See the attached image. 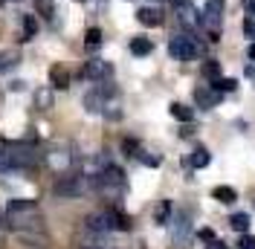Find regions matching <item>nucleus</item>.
<instances>
[{
  "label": "nucleus",
  "mask_w": 255,
  "mask_h": 249,
  "mask_svg": "<svg viewBox=\"0 0 255 249\" xmlns=\"http://www.w3.org/2000/svg\"><path fill=\"white\" fill-rule=\"evenodd\" d=\"M6 215L12 218L15 226H26V229H41V215H38V203L35 200H12Z\"/></svg>",
  "instance_id": "obj_1"
},
{
  "label": "nucleus",
  "mask_w": 255,
  "mask_h": 249,
  "mask_svg": "<svg viewBox=\"0 0 255 249\" xmlns=\"http://www.w3.org/2000/svg\"><path fill=\"white\" fill-rule=\"evenodd\" d=\"M87 188H93V180H84V177H61V180L52 186V194L70 200V197H81Z\"/></svg>",
  "instance_id": "obj_2"
},
{
  "label": "nucleus",
  "mask_w": 255,
  "mask_h": 249,
  "mask_svg": "<svg viewBox=\"0 0 255 249\" xmlns=\"http://www.w3.org/2000/svg\"><path fill=\"white\" fill-rule=\"evenodd\" d=\"M168 52H171V58H177V61H194L200 55V47L194 44L191 35H177V38L168 41Z\"/></svg>",
  "instance_id": "obj_3"
},
{
  "label": "nucleus",
  "mask_w": 255,
  "mask_h": 249,
  "mask_svg": "<svg viewBox=\"0 0 255 249\" xmlns=\"http://www.w3.org/2000/svg\"><path fill=\"white\" fill-rule=\"evenodd\" d=\"M223 0H209L206 9H203V15H200V23L206 26L209 32H218L221 29V20H223Z\"/></svg>",
  "instance_id": "obj_4"
},
{
  "label": "nucleus",
  "mask_w": 255,
  "mask_h": 249,
  "mask_svg": "<svg viewBox=\"0 0 255 249\" xmlns=\"http://www.w3.org/2000/svg\"><path fill=\"white\" fill-rule=\"evenodd\" d=\"M84 76L90 78V81H108L113 76V64L105 61V58H90V61L84 64Z\"/></svg>",
  "instance_id": "obj_5"
},
{
  "label": "nucleus",
  "mask_w": 255,
  "mask_h": 249,
  "mask_svg": "<svg viewBox=\"0 0 255 249\" xmlns=\"http://www.w3.org/2000/svg\"><path fill=\"white\" fill-rule=\"evenodd\" d=\"M194 102H197V108H203V110L218 108L221 105V90H215L212 84L209 87H197L194 90Z\"/></svg>",
  "instance_id": "obj_6"
},
{
  "label": "nucleus",
  "mask_w": 255,
  "mask_h": 249,
  "mask_svg": "<svg viewBox=\"0 0 255 249\" xmlns=\"http://www.w3.org/2000/svg\"><path fill=\"white\" fill-rule=\"evenodd\" d=\"M84 226H87V232L93 235H105L111 232V215L108 212H93V215H87V220H84Z\"/></svg>",
  "instance_id": "obj_7"
},
{
  "label": "nucleus",
  "mask_w": 255,
  "mask_h": 249,
  "mask_svg": "<svg viewBox=\"0 0 255 249\" xmlns=\"http://www.w3.org/2000/svg\"><path fill=\"white\" fill-rule=\"evenodd\" d=\"M171 226H174V244L177 247H186V244H189V215L180 212Z\"/></svg>",
  "instance_id": "obj_8"
},
{
  "label": "nucleus",
  "mask_w": 255,
  "mask_h": 249,
  "mask_svg": "<svg viewBox=\"0 0 255 249\" xmlns=\"http://www.w3.org/2000/svg\"><path fill=\"white\" fill-rule=\"evenodd\" d=\"M49 84H52L55 90H64V87H70V73L64 70L61 64H52V67H49Z\"/></svg>",
  "instance_id": "obj_9"
},
{
  "label": "nucleus",
  "mask_w": 255,
  "mask_h": 249,
  "mask_svg": "<svg viewBox=\"0 0 255 249\" xmlns=\"http://www.w3.org/2000/svg\"><path fill=\"white\" fill-rule=\"evenodd\" d=\"M105 99L108 96H102L99 90H90V93L84 96V110L87 113H105Z\"/></svg>",
  "instance_id": "obj_10"
},
{
  "label": "nucleus",
  "mask_w": 255,
  "mask_h": 249,
  "mask_svg": "<svg viewBox=\"0 0 255 249\" xmlns=\"http://www.w3.org/2000/svg\"><path fill=\"white\" fill-rule=\"evenodd\" d=\"M136 20H139L142 26H159V23H162V12H159V9H151V6H145V9L136 12Z\"/></svg>",
  "instance_id": "obj_11"
},
{
  "label": "nucleus",
  "mask_w": 255,
  "mask_h": 249,
  "mask_svg": "<svg viewBox=\"0 0 255 249\" xmlns=\"http://www.w3.org/2000/svg\"><path fill=\"white\" fill-rule=\"evenodd\" d=\"M209 162H212V154H209L206 148H194L191 156L186 159V165H191V168H206Z\"/></svg>",
  "instance_id": "obj_12"
},
{
  "label": "nucleus",
  "mask_w": 255,
  "mask_h": 249,
  "mask_svg": "<svg viewBox=\"0 0 255 249\" xmlns=\"http://www.w3.org/2000/svg\"><path fill=\"white\" fill-rule=\"evenodd\" d=\"M108 215H111L113 229H119V232H128V229H130V218H128L122 209H108Z\"/></svg>",
  "instance_id": "obj_13"
},
{
  "label": "nucleus",
  "mask_w": 255,
  "mask_h": 249,
  "mask_svg": "<svg viewBox=\"0 0 255 249\" xmlns=\"http://www.w3.org/2000/svg\"><path fill=\"white\" fill-rule=\"evenodd\" d=\"M212 197H215L218 203H226V206H229V203L238 200V191H235L232 186H218V188H212Z\"/></svg>",
  "instance_id": "obj_14"
},
{
  "label": "nucleus",
  "mask_w": 255,
  "mask_h": 249,
  "mask_svg": "<svg viewBox=\"0 0 255 249\" xmlns=\"http://www.w3.org/2000/svg\"><path fill=\"white\" fill-rule=\"evenodd\" d=\"M177 17H180V23H183V26H189V29L200 26V17H197V12H194L191 6H183V9H177Z\"/></svg>",
  "instance_id": "obj_15"
},
{
  "label": "nucleus",
  "mask_w": 255,
  "mask_h": 249,
  "mask_svg": "<svg viewBox=\"0 0 255 249\" xmlns=\"http://www.w3.org/2000/svg\"><path fill=\"white\" fill-rule=\"evenodd\" d=\"M168 220H171V200H159V206L154 209V223L165 226Z\"/></svg>",
  "instance_id": "obj_16"
},
{
  "label": "nucleus",
  "mask_w": 255,
  "mask_h": 249,
  "mask_svg": "<svg viewBox=\"0 0 255 249\" xmlns=\"http://www.w3.org/2000/svg\"><path fill=\"white\" fill-rule=\"evenodd\" d=\"M151 49H154V44H151V41H148V38H142V35H139V38H133V41H130V52H133V55H148V52H151Z\"/></svg>",
  "instance_id": "obj_17"
},
{
  "label": "nucleus",
  "mask_w": 255,
  "mask_h": 249,
  "mask_svg": "<svg viewBox=\"0 0 255 249\" xmlns=\"http://www.w3.org/2000/svg\"><path fill=\"white\" fill-rule=\"evenodd\" d=\"M20 23H23V38H20V41L35 38V32H38V20H35V15H23L20 17Z\"/></svg>",
  "instance_id": "obj_18"
},
{
  "label": "nucleus",
  "mask_w": 255,
  "mask_h": 249,
  "mask_svg": "<svg viewBox=\"0 0 255 249\" xmlns=\"http://www.w3.org/2000/svg\"><path fill=\"white\" fill-rule=\"evenodd\" d=\"M84 47H87V49H99V47H102V29L90 26L87 35H84Z\"/></svg>",
  "instance_id": "obj_19"
},
{
  "label": "nucleus",
  "mask_w": 255,
  "mask_h": 249,
  "mask_svg": "<svg viewBox=\"0 0 255 249\" xmlns=\"http://www.w3.org/2000/svg\"><path fill=\"white\" fill-rule=\"evenodd\" d=\"M171 116H174V119H180V122H191L194 110L186 108V105H180V102H174V105H171Z\"/></svg>",
  "instance_id": "obj_20"
},
{
  "label": "nucleus",
  "mask_w": 255,
  "mask_h": 249,
  "mask_svg": "<svg viewBox=\"0 0 255 249\" xmlns=\"http://www.w3.org/2000/svg\"><path fill=\"white\" fill-rule=\"evenodd\" d=\"M229 226H232L235 232L247 235V229H250V215H232V218H229Z\"/></svg>",
  "instance_id": "obj_21"
},
{
  "label": "nucleus",
  "mask_w": 255,
  "mask_h": 249,
  "mask_svg": "<svg viewBox=\"0 0 255 249\" xmlns=\"http://www.w3.org/2000/svg\"><path fill=\"white\" fill-rule=\"evenodd\" d=\"M212 87H215V90H221V93H232V90L238 87V81H235V78H215V81H212Z\"/></svg>",
  "instance_id": "obj_22"
},
{
  "label": "nucleus",
  "mask_w": 255,
  "mask_h": 249,
  "mask_svg": "<svg viewBox=\"0 0 255 249\" xmlns=\"http://www.w3.org/2000/svg\"><path fill=\"white\" fill-rule=\"evenodd\" d=\"M17 61H20V58H17V52H0V73L12 70Z\"/></svg>",
  "instance_id": "obj_23"
},
{
  "label": "nucleus",
  "mask_w": 255,
  "mask_h": 249,
  "mask_svg": "<svg viewBox=\"0 0 255 249\" xmlns=\"http://www.w3.org/2000/svg\"><path fill=\"white\" fill-rule=\"evenodd\" d=\"M35 102H38L41 110H49L52 108V90H38V93H35Z\"/></svg>",
  "instance_id": "obj_24"
},
{
  "label": "nucleus",
  "mask_w": 255,
  "mask_h": 249,
  "mask_svg": "<svg viewBox=\"0 0 255 249\" xmlns=\"http://www.w3.org/2000/svg\"><path fill=\"white\" fill-rule=\"evenodd\" d=\"M136 159H139V162H145L148 168H157V165H159V156L148 154V151H136Z\"/></svg>",
  "instance_id": "obj_25"
},
{
  "label": "nucleus",
  "mask_w": 255,
  "mask_h": 249,
  "mask_svg": "<svg viewBox=\"0 0 255 249\" xmlns=\"http://www.w3.org/2000/svg\"><path fill=\"white\" fill-rule=\"evenodd\" d=\"M203 73H206V78L215 81V78L221 76V64H218V61H206V64H203Z\"/></svg>",
  "instance_id": "obj_26"
},
{
  "label": "nucleus",
  "mask_w": 255,
  "mask_h": 249,
  "mask_svg": "<svg viewBox=\"0 0 255 249\" xmlns=\"http://www.w3.org/2000/svg\"><path fill=\"white\" fill-rule=\"evenodd\" d=\"M35 6H38V12H41L44 17H52V12H55V6H52V0H38Z\"/></svg>",
  "instance_id": "obj_27"
},
{
  "label": "nucleus",
  "mask_w": 255,
  "mask_h": 249,
  "mask_svg": "<svg viewBox=\"0 0 255 249\" xmlns=\"http://www.w3.org/2000/svg\"><path fill=\"white\" fill-rule=\"evenodd\" d=\"M244 35L255 41V17H247V20H244Z\"/></svg>",
  "instance_id": "obj_28"
},
{
  "label": "nucleus",
  "mask_w": 255,
  "mask_h": 249,
  "mask_svg": "<svg viewBox=\"0 0 255 249\" xmlns=\"http://www.w3.org/2000/svg\"><path fill=\"white\" fill-rule=\"evenodd\" d=\"M238 249H255V238H253V235H244V238H241V244H238Z\"/></svg>",
  "instance_id": "obj_29"
},
{
  "label": "nucleus",
  "mask_w": 255,
  "mask_h": 249,
  "mask_svg": "<svg viewBox=\"0 0 255 249\" xmlns=\"http://www.w3.org/2000/svg\"><path fill=\"white\" fill-rule=\"evenodd\" d=\"M122 148H125L130 156H136V151H139V145H136L133 139H125V142H122Z\"/></svg>",
  "instance_id": "obj_30"
},
{
  "label": "nucleus",
  "mask_w": 255,
  "mask_h": 249,
  "mask_svg": "<svg viewBox=\"0 0 255 249\" xmlns=\"http://www.w3.org/2000/svg\"><path fill=\"white\" fill-rule=\"evenodd\" d=\"M200 241L212 244V241H218V238H215V232H212V229H200Z\"/></svg>",
  "instance_id": "obj_31"
},
{
  "label": "nucleus",
  "mask_w": 255,
  "mask_h": 249,
  "mask_svg": "<svg viewBox=\"0 0 255 249\" xmlns=\"http://www.w3.org/2000/svg\"><path fill=\"white\" fill-rule=\"evenodd\" d=\"M244 9L250 12V17H255V0H244Z\"/></svg>",
  "instance_id": "obj_32"
},
{
  "label": "nucleus",
  "mask_w": 255,
  "mask_h": 249,
  "mask_svg": "<svg viewBox=\"0 0 255 249\" xmlns=\"http://www.w3.org/2000/svg\"><path fill=\"white\" fill-rule=\"evenodd\" d=\"M209 249H229V247H226V244H221V241H212V244H209Z\"/></svg>",
  "instance_id": "obj_33"
},
{
  "label": "nucleus",
  "mask_w": 255,
  "mask_h": 249,
  "mask_svg": "<svg viewBox=\"0 0 255 249\" xmlns=\"http://www.w3.org/2000/svg\"><path fill=\"white\" fill-rule=\"evenodd\" d=\"M171 3H174L177 9H183V6H191V0H171Z\"/></svg>",
  "instance_id": "obj_34"
},
{
  "label": "nucleus",
  "mask_w": 255,
  "mask_h": 249,
  "mask_svg": "<svg viewBox=\"0 0 255 249\" xmlns=\"http://www.w3.org/2000/svg\"><path fill=\"white\" fill-rule=\"evenodd\" d=\"M247 55H250V61H255V41L250 44V49H247Z\"/></svg>",
  "instance_id": "obj_35"
},
{
  "label": "nucleus",
  "mask_w": 255,
  "mask_h": 249,
  "mask_svg": "<svg viewBox=\"0 0 255 249\" xmlns=\"http://www.w3.org/2000/svg\"><path fill=\"white\" fill-rule=\"evenodd\" d=\"M247 76H250V78H255V67H253V64L247 67Z\"/></svg>",
  "instance_id": "obj_36"
},
{
  "label": "nucleus",
  "mask_w": 255,
  "mask_h": 249,
  "mask_svg": "<svg viewBox=\"0 0 255 249\" xmlns=\"http://www.w3.org/2000/svg\"><path fill=\"white\" fill-rule=\"evenodd\" d=\"M84 249H99V247H84Z\"/></svg>",
  "instance_id": "obj_37"
},
{
  "label": "nucleus",
  "mask_w": 255,
  "mask_h": 249,
  "mask_svg": "<svg viewBox=\"0 0 255 249\" xmlns=\"http://www.w3.org/2000/svg\"><path fill=\"white\" fill-rule=\"evenodd\" d=\"M154 3H159V0H154Z\"/></svg>",
  "instance_id": "obj_38"
},
{
  "label": "nucleus",
  "mask_w": 255,
  "mask_h": 249,
  "mask_svg": "<svg viewBox=\"0 0 255 249\" xmlns=\"http://www.w3.org/2000/svg\"><path fill=\"white\" fill-rule=\"evenodd\" d=\"M253 206H255V200H253Z\"/></svg>",
  "instance_id": "obj_39"
},
{
  "label": "nucleus",
  "mask_w": 255,
  "mask_h": 249,
  "mask_svg": "<svg viewBox=\"0 0 255 249\" xmlns=\"http://www.w3.org/2000/svg\"><path fill=\"white\" fill-rule=\"evenodd\" d=\"M0 3H3V0H0Z\"/></svg>",
  "instance_id": "obj_40"
},
{
  "label": "nucleus",
  "mask_w": 255,
  "mask_h": 249,
  "mask_svg": "<svg viewBox=\"0 0 255 249\" xmlns=\"http://www.w3.org/2000/svg\"><path fill=\"white\" fill-rule=\"evenodd\" d=\"M79 3H81V0H79Z\"/></svg>",
  "instance_id": "obj_41"
}]
</instances>
